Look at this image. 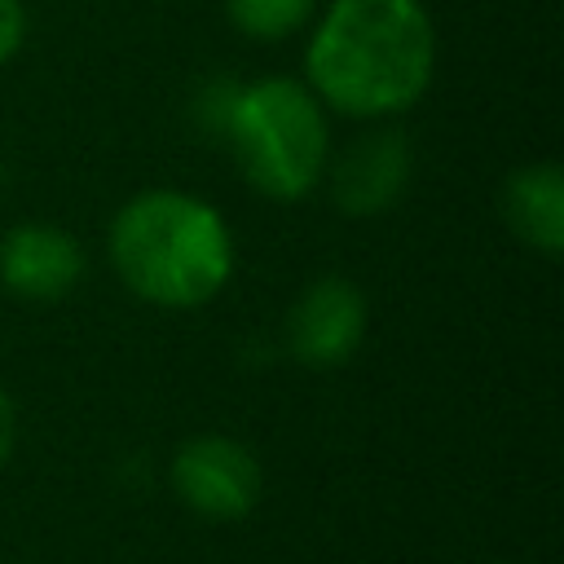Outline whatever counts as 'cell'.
<instances>
[{"label":"cell","mask_w":564,"mask_h":564,"mask_svg":"<svg viewBox=\"0 0 564 564\" xmlns=\"http://www.w3.org/2000/svg\"><path fill=\"white\" fill-rule=\"evenodd\" d=\"M436 75V26L423 0H330L304 44V84L352 123H392Z\"/></svg>","instance_id":"6da1fadb"},{"label":"cell","mask_w":564,"mask_h":564,"mask_svg":"<svg viewBox=\"0 0 564 564\" xmlns=\"http://www.w3.org/2000/svg\"><path fill=\"white\" fill-rule=\"evenodd\" d=\"M106 256L115 278L150 308L189 313L234 278V234L220 207L189 189H141L110 216Z\"/></svg>","instance_id":"7a4b0ae2"},{"label":"cell","mask_w":564,"mask_h":564,"mask_svg":"<svg viewBox=\"0 0 564 564\" xmlns=\"http://www.w3.org/2000/svg\"><path fill=\"white\" fill-rule=\"evenodd\" d=\"M269 203H300L317 189L330 159V115L295 75L234 79L229 106L212 132Z\"/></svg>","instance_id":"3957f363"},{"label":"cell","mask_w":564,"mask_h":564,"mask_svg":"<svg viewBox=\"0 0 564 564\" xmlns=\"http://www.w3.org/2000/svg\"><path fill=\"white\" fill-rule=\"evenodd\" d=\"M167 480L181 507L212 524L247 520L264 494L260 458L238 436H225V432L185 436L167 463Z\"/></svg>","instance_id":"277c9868"},{"label":"cell","mask_w":564,"mask_h":564,"mask_svg":"<svg viewBox=\"0 0 564 564\" xmlns=\"http://www.w3.org/2000/svg\"><path fill=\"white\" fill-rule=\"evenodd\" d=\"M322 181L344 216L352 220L383 216L405 198L414 181V145L392 123H366L348 145L330 150Z\"/></svg>","instance_id":"5b68a950"},{"label":"cell","mask_w":564,"mask_h":564,"mask_svg":"<svg viewBox=\"0 0 564 564\" xmlns=\"http://www.w3.org/2000/svg\"><path fill=\"white\" fill-rule=\"evenodd\" d=\"M366 326H370V308L361 286L339 273H326L300 286V295L286 308L282 335H286V352L304 370H339L361 348Z\"/></svg>","instance_id":"8992f818"},{"label":"cell","mask_w":564,"mask_h":564,"mask_svg":"<svg viewBox=\"0 0 564 564\" xmlns=\"http://www.w3.org/2000/svg\"><path fill=\"white\" fill-rule=\"evenodd\" d=\"M88 256L53 220H18L0 238V286L26 304H57L84 282Z\"/></svg>","instance_id":"52a82bcc"},{"label":"cell","mask_w":564,"mask_h":564,"mask_svg":"<svg viewBox=\"0 0 564 564\" xmlns=\"http://www.w3.org/2000/svg\"><path fill=\"white\" fill-rule=\"evenodd\" d=\"M507 229L533 247L538 256H560L564 251V172L560 163H524L502 181L498 194Z\"/></svg>","instance_id":"ba28073f"},{"label":"cell","mask_w":564,"mask_h":564,"mask_svg":"<svg viewBox=\"0 0 564 564\" xmlns=\"http://www.w3.org/2000/svg\"><path fill=\"white\" fill-rule=\"evenodd\" d=\"M313 13H317V0H225L229 26L256 44H278L304 31Z\"/></svg>","instance_id":"9c48e42d"},{"label":"cell","mask_w":564,"mask_h":564,"mask_svg":"<svg viewBox=\"0 0 564 564\" xmlns=\"http://www.w3.org/2000/svg\"><path fill=\"white\" fill-rule=\"evenodd\" d=\"M26 44V9L22 0H0V66H9Z\"/></svg>","instance_id":"30bf717a"},{"label":"cell","mask_w":564,"mask_h":564,"mask_svg":"<svg viewBox=\"0 0 564 564\" xmlns=\"http://www.w3.org/2000/svg\"><path fill=\"white\" fill-rule=\"evenodd\" d=\"M13 441H18V414H13L9 392L0 388V463L13 454Z\"/></svg>","instance_id":"8fae6325"},{"label":"cell","mask_w":564,"mask_h":564,"mask_svg":"<svg viewBox=\"0 0 564 564\" xmlns=\"http://www.w3.org/2000/svg\"><path fill=\"white\" fill-rule=\"evenodd\" d=\"M0 185H4V154H0Z\"/></svg>","instance_id":"7c38bea8"}]
</instances>
